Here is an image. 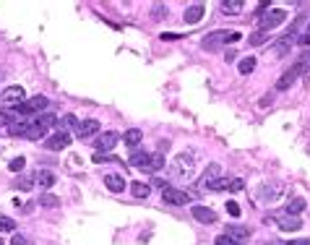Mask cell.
<instances>
[{
  "label": "cell",
  "mask_w": 310,
  "mask_h": 245,
  "mask_svg": "<svg viewBox=\"0 0 310 245\" xmlns=\"http://www.w3.org/2000/svg\"><path fill=\"white\" fill-rule=\"evenodd\" d=\"M24 165H26V159H24V157H16V159H11L8 170H11V172H21V170H24Z\"/></svg>",
  "instance_id": "obj_32"
},
{
  "label": "cell",
  "mask_w": 310,
  "mask_h": 245,
  "mask_svg": "<svg viewBox=\"0 0 310 245\" xmlns=\"http://www.w3.org/2000/svg\"><path fill=\"white\" fill-rule=\"evenodd\" d=\"M219 8H221V13L235 16V13H240V11H242V0H224V3H221Z\"/></svg>",
  "instance_id": "obj_22"
},
{
  "label": "cell",
  "mask_w": 310,
  "mask_h": 245,
  "mask_svg": "<svg viewBox=\"0 0 310 245\" xmlns=\"http://www.w3.org/2000/svg\"><path fill=\"white\" fill-rule=\"evenodd\" d=\"M279 227L284 230V232H297L300 227H302V219L300 216H295V214H279Z\"/></svg>",
  "instance_id": "obj_10"
},
{
  "label": "cell",
  "mask_w": 310,
  "mask_h": 245,
  "mask_svg": "<svg viewBox=\"0 0 310 245\" xmlns=\"http://www.w3.org/2000/svg\"><path fill=\"white\" fill-rule=\"evenodd\" d=\"M44 133H47V128H42L39 123L32 120V123L26 125V130H24V139H29V141H42Z\"/></svg>",
  "instance_id": "obj_16"
},
{
  "label": "cell",
  "mask_w": 310,
  "mask_h": 245,
  "mask_svg": "<svg viewBox=\"0 0 310 245\" xmlns=\"http://www.w3.org/2000/svg\"><path fill=\"white\" fill-rule=\"evenodd\" d=\"M287 245H310V240H290Z\"/></svg>",
  "instance_id": "obj_43"
},
{
  "label": "cell",
  "mask_w": 310,
  "mask_h": 245,
  "mask_svg": "<svg viewBox=\"0 0 310 245\" xmlns=\"http://www.w3.org/2000/svg\"><path fill=\"white\" fill-rule=\"evenodd\" d=\"M307 34H310V24H307Z\"/></svg>",
  "instance_id": "obj_46"
},
{
  "label": "cell",
  "mask_w": 310,
  "mask_h": 245,
  "mask_svg": "<svg viewBox=\"0 0 310 245\" xmlns=\"http://www.w3.org/2000/svg\"><path fill=\"white\" fill-rule=\"evenodd\" d=\"M133 196L136 198H149V193H151V185L149 183H133Z\"/></svg>",
  "instance_id": "obj_25"
},
{
  "label": "cell",
  "mask_w": 310,
  "mask_h": 245,
  "mask_svg": "<svg viewBox=\"0 0 310 245\" xmlns=\"http://www.w3.org/2000/svg\"><path fill=\"white\" fill-rule=\"evenodd\" d=\"M99 120H78V125L73 128L76 130V136L83 141V139H92V136H97V133H99Z\"/></svg>",
  "instance_id": "obj_8"
},
{
  "label": "cell",
  "mask_w": 310,
  "mask_h": 245,
  "mask_svg": "<svg viewBox=\"0 0 310 245\" xmlns=\"http://www.w3.org/2000/svg\"><path fill=\"white\" fill-rule=\"evenodd\" d=\"M227 188L237 193V190H242V188H245V185H242V180H240V177H232V180H230V185H227Z\"/></svg>",
  "instance_id": "obj_35"
},
{
  "label": "cell",
  "mask_w": 310,
  "mask_h": 245,
  "mask_svg": "<svg viewBox=\"0 0 310 245\" xmlns=\"http://www.w3.org/2000/svg\"><path fill=\"white\" fill-rule=\"evenodd\" d=\"M297 42H300V44H310V34H307V32H305V34H302V37H300V39H297Z\"/></svg>",
  "instance_id": "obj_44"
},
{
  "label": "cell",
  "mask_w": 310,
  "mask_h": 245,
  "mask_svg": "<svg viewBox=\"0 0 310 245\" xmlns=\"http://www.w3.org/2000/svg\"><path fill=\"white\" fill-rule=\"evenodd\" d=\"M204 13H206V8H204L201 3H193L190 8H185V16H183V21H185V24H198V21L204 18Z\"/></svg>",
  "instance_id": "obj_13"
},
{
  "label": "cell",
  "mask_w": 310,
  "mask_h": 245,
  "mask_svg": "<svg viewBox=\"0 0 310 245\" xmlns=\"http://www.w3.org/2000/svg\"><path fill=\"white\" fill-rule=\"evenodd\" d=\"M34 123H39L42 128H50V125H55L58 123V118L55 115H50V113H44V115H37V120Z\"/></svg>",
  "instance_id": "obj_31"
},
{
  "label": "cell",
  "mask_w": 310,
  "mask_h": 245,
  "mask_svg": "<svg viewBox=\"0 0 310 245\" xmlns=\"http://www.w3.org/2000/svg\"><path fill=\"white\" fill-rule=\"evenodd\" d=\"M47 104H50V99H47V97L37 94V97H32V99H24L21 104H16V115H24V118L39 115L42 110H47Z\"/></svg>",
  "instance_id": "obj_2"
},
{
  "label": "cell",
  "mask_w": 310,
  "mask_h": 245,
  "mask_svg": "<svg viewBox=\"0 0 310 245\" xmlns=\"http://www.w3.org/2000/svg\"><path fill=\"white\" fill-rule=\"evenodd\" d=\"M58 204H60V198H58V196H52V193L39 196V206H44V209H55Z\"/></svg>",
  "instance_id": "obj_27"
},
{
  "label": "cell",
  "mask_w": 310,
  "mask_h": 245,
  "mask_svg": "<svg viewBox=\"0 0 310 245\" xmlns=\"http://www.w3.org/2000/svg\"><path fill=\"white\" fill-rule=\"evenodd\" d=\"M224 235H230L232 240L242 242V240H248V237H250V230H248V227H242V225H230Z\"/></svg>",
  "instance_id": "obj_18"
},
{
  "label": "cell",
  "mask_w": 310,
  "mask_h": 245,
  "mask_svg": "<svg viewBox=\"0 0 310 245\" xmlns=\"http://www.w3.org/2000/svg\"><path fill=\"white\" fill-rule=\"evenodd\" d=\"M118 141H123V136L118 130H104L102 136L94 141V149L99 151V154H107V151H112L115 146H118Z\"/></svg>",
  "instance_id": "obj_3"
},
{
  "label": "cell",
  "mask_w": 310,
  "mask_h": 245,
  "mask_svg": "<svg viewBox=\"0 0 310 245\" xmlns=\"http://www.w3.org/2000/svg\"><path fill=\"white\" fill-rule=\"evenodd\" d=\"M162 16H167V6L157 3V6H154V18H162Z\"/></svg>",
  "instance_id": "obj_36"
},
{
  "label": "cell",
  "mask_w": 310,
  "mask_h": 245,
  "mask_svg": "<svg viewBox=\"0 0 310 245\" xmlns=\"http://www.w3.org/2000/svg\"><path fill=\"white\" fill-rule=\"evenodd\" d=\"M240 39H242L240 32H214V34L204 37L201 47H204L206 52H214V50H219V47H224V44H235V42H240Z\"/></svg>",
  "instance_id": "obj_1"
},
{
  "label": "cell",
  "mask_w": 310,
  "mask_h": 245,
  "mask_svg": "<svg viewBox=\"0 0 310 245\" xmlns=\"http://www.w3.org/2000/svg\"><path fill=\"white\" fill-rule=\"evenodd\" d=\"M193 216L198 222H204V225H214L216 222V211L209 209V206H193Z\"/></svg>",
  "instance_id": "obj_14"
},
{
  "label": "cell",
  "mask_w": 310,
  "mask_h": 245,
  "mask_svg": "<svg viewBox=\"0 0 310 245\" xmlns=\"http://www.w3.org/2000/svg\"><path fill=\"white\" fill-rule=\"evenodd\" d=\"M16 230V222L6 214H0V232H13Z\"/></svg>",
  "instance_id": "obj_30"
},
{
  "label": "cell",
  "mask_w": 310,
  "mask_h": 245,
  "mask_svg": "<svg viewBox=\"0 0 310 245\" xmlns=\"http://www.w3.org/2000/svg\"><path fill=\"white\" fill-rule=\"evenodd\" d=\"M237 71H240L242 76H250V73L256 71V58H242L240 65H237Z\"/></svg>",
  "instance_id": "obj_23"
},
{
  "label": "cell",
  "mask_w": 310,
  "mask_h": 245,
  "mask_svg": "<svg viewBox=\"0 0 310 245\" xmlns=\"http://www.w3.org/2000/svg\"><path fill=\"white\" fill-rule=\"evenodd\" d=\"M279 193H281V185H279V183H276V185H261V190H258V196L266 198V201H276Z\"/></svg>",
  "instance_id": "obj_20"
},
{
  "label": "cell",
  "mask_w": 310,
  "mask_h": 245,
  "mask_svg": "<svg viewBox=\"0 0 310 245\" xmlns=\"http://www.w3.org/2000/svg\"><path fill=\"white\" fill-rule=\"evenodd\" d=\"M193 167H195V162H193V154L190 151H185V154H177V159L172 162V175L175 177H188L190 172H193Z\"/></svg>",
  "instance_id": "obj_4"
},
{
  "label": "cell",
  "mask_w": 310,
  "mask_h": 245,
  "mask_svg": "<svg viewBox=\"0 0 310 245\" xmlns=\"http://www.w3.org/2000/svg\"><path fill=\"white\" fill-rule=\"evenodd\" d=\"M146 162H149V151H141V149H136V151L130 154V165H133V167L144 170V167H146Z\"/></svg>",
  "instance_id": "obj_21"
},
{
  "label": "cell",
  "mask_w": 310,
  "mask_h": 245,
  "mask_svg": "<svg viewBox=\"0 0 310 245\" xmlns=\"http://www.w3.org/2000/svg\"><path fill=\"white\" fill-rule=\"evenodd\" d=\"M284 18H287V11H281V8H274V11L263 13V16L258 18V26H261L263 32H271L274 26H279V24H281Z\"/></svg>",
  "instance_id": "obj_6"
},
{
  "label": "cell",
  "mask_w": 310,
  "mask_h": 245,
  "mask_svg": "<svg viewBox=\"0 0 310 245\" xmlns=\"http://www.w3.org/2000/svg\"><path fill=\"white\" fill-rule=\"evenodd\" d=\"M216 180H221V167L214 162V165H209V170H206L204 177H201V188H211Z\"/></svg>",
  "instance_id": "obj_12"
},
{
  "label": "cell",
  "mask_w": 310,
  "mask_h": 245,
  "mask_svg": "<svg viewBox=\"0 0 310 245\" xmlns=\"http://www.w3.org/2000/svg\"><path fill=\"white\" fill-rule=\"evenodd\" d=\"M159 37H162V39H167V42H172V39H180V34H175V32H162Z\"/></svg>",
  "instance_id": "obj_40"
},
{
  "label": "cell",
  "mask_w": 310,
  "mask_h": 245,
  "mask_svg": "<svg viewBox=\"0 0 310 245\" xmlns=\"http://www.w3.org/2000/svg\"><path fill=\"white\" fill-rule=\"evenodd\" d=\"M26 99V92H24V86H6L3 92H0V102L3 104H21Z\"/></svg>",
  "instance_id": "obj_7"
},
{
  "label": "cell",
  "mask_w": 310,
  "mask_h": 245,
  "mask_svg": "<svg viewBox=\"0 0 310 245\" xmlns=\"http://www.w3.org/2000/svg\"><path fill=\"white\" fill-rule=\"evenodd\" d=\"M37 180H39V185L50 188V185H55V175L47 172V170H39V172H37Z\"/></svg>",
  "instance_id": "obj_26"
},
{
  "label": "cell",
  "mask_w": 310,
  "mask_h": 245,
  "mask_svg": "<svg viewBox=\"0 0 310 245\" xmlns=\"http://www.w3.org/2000/svg\"><path fill=\"white\" fill-rule=\"evenodd\" d=\"M0 245H3V240H0Z\"/></svg>",
  "instance_id": "obj_47"
},
{
  "label": "cell",
  "mask_w": 310,
  "mask_h": 245,
  "mask_svg": "<svg viewBox=\"0 0 310 245\" xmlns=\"http://www.w3.org/2000/svg\"><path fill=\"white\" fill-rule=\"evenodd\" d=\"M300 211H305V201H302V198H292V201L290 204H287V214H300Z\"/></svg>",
  "instance_id": "obj_28"
},
{
  "label": "cell",
  "mask_w": 310,
  "mask_h": 245,
  "mask_svg": "<svg viewBox=\"0 0 310 245\" xmlns=\"http://www.w3.org/2000/svg\"><path fill=\"white\" fill-rule=\"evenodd\" d=\"M227 211H230V216H240V206L235 201H227Z\"/></svg>",
  "instance_id": "obj_38"
},
{
  "label": "cell",
  "mask_w": 310,
  "mask_h": 245,
  "mask_svg": "<svg viewBox=\"0 0 310 245\" xmlns=\"http://www.w3.org/2000/svg\"><path fill=\"white\" fill-rule=\"evenodd\" d=\"M269 39H271V32H263V29H258V32H256V34H253L248 42H250V44H263V42H269Z\"/></svg>",
  "instance_id": "obj_29"
},
{
  "label": "cell",
  "mask_w": 310,
  "mask_h": 245,
  "mask_svg": "<svg viewBox=\"0 0 310 245\" xmlns=\"http://www.w3.org/2000/svg\"><path fill=\"white\" fill-rule=\"evenodd\" d=\"M104 185H107V190H112V193H123L125 190V180L120 175H104Z\"/></svg>",
  "instance_id": "obj_17"
},
{
  "label": "cell",
  "mask_w": 310,
  "mask_h": 245,
  "mask_svg": "<svg viewBox=\"0 0 310 245\" xmlns=\"http://www.w3.org/2000/svg\"><path fill=\"white\" fill-rule=\"evenodd\" d=\"M68 146H71V136L65 130H58L55 136H50L44 141V149H50V151H60V149H68Z\"/></svg>",
  "instance_id": "obj_9"
},
{
  "label": "cell",
  "mask_w": 310,
  "mask_h": 245,
  "mask_svg": "<svg viewBox=\"0 0 310 245\" xmlns=\"http://www.w3.org/2000/svg\"><path fill=\"white\" fill-rule=\"evenodd\" d=\"M144 141V133H141V128H128L125 133H123V144L128 146V149H133L136 151L138 149V144Z\"/></svg>",
  "instance_id": "obj_11"
},
{
  "label": "cell",
  "mask_w": 310,
  "mask_h": 245,
  "mask_svg": "<svg viewBox=\"0 0 310 245\" xmlns=\"http://www.w3.org/2000/svg\"><path fill=\"white\" fill-rule=\"evenodd\" d=\"M300 76V68H297V65H292V68L290 71H287L279 81H276V89H279V92H284V89H290L292 84H295V78Z\"/></svg>",
  "instance_id": "obj_15"
},
{
  "label": "cell",
  "mask_w": 310,
  "mask_h": 245,
  "mask_svg": "<svg viewBox=\"0 0 310 245\" xmlns=\"http://www.w3.org/2000/svg\"><path fill=\"white\" fill-rule=\"evenodd\" d=\"M295 65L300 68V76H310V52H302Z\"/></svg>",
  "instance_id": "obj_24"
},
{
  "label": "cell",
  "mask_w": 310,
  "mask_h": 245,
  "mask_svg": "<svg viewBox=\"0 0 310 245\" xmlns=\"http://www.w3.org/2000/svg\"><path fill=\"white\" fill-rule=\"evenodd\" d=\"M21 188H24V190H29L32 188V180H29V177H21V183H18Z\"/></svg>",
  "instance_id": "obj_41"
},
{
  "label": "cell",
  "mask_w": 310,
  "mask_h": 245,
  "mask_svg": "<svg viewBox=\"0 0 310 245\" xmlns=\"http://www.w3.org/2000/svg\"><path fill=\"white\" fill-rule=\"evenodd\" d=\"M94 162L97 165H109V162H120V159H115V157H109V154H94Z\"/></svg>",
  "instance_id": "obj_33"
},
{
  "label": "cell",
  "mask_w": 310,
  "mask_h": 245,
  "mask_svg": "<svg viewBox=\"0 0 310 245\" xmlns=\"http://www.w3.org/2000/svg\"><path fill=\"white\" fill-rule=\"evenodd\" d=\"M214 245H240L237 240H232L230 235H219L216 240H214Z\"/></svg>",
  "instance_id": "obj_34"
},
{
  "label": "cell",
  "mask_w": 310,
  "mask_h": 245,
  "mask_svg": "<svg viewBox=\"0 0 310 245\" xmlns=\"http://www.w3.org/2000/svg\"><path fill=\"white\" fill-rule=\"evenodd\" d=\"M11 123V115H6V113H0V125H8Z\"/></svg>",
  "instance_id": "obj_42"
},
{
  "label": "cell",
  "mask_w": 310,
  "mask_h": 245,
  "mask_svg": "<svg viewBox=\"0 0 310 245\" xmlns=\"http://www.w3.org/2000/svg\"><path fill=\"white\" fill-rule=\"evenodd\" d=\"M60 125H63V128H65V125H73V128H76V125H78V120H76V115H65V118L60 120Z\"/></svg>",
  "instance_id": "obj_37"
},
{
  "label": "cell",
  "mask_w": 310,
  "mask_h": 245,
  "mask_svg": "<svg viewBox=\"0 0 310 245\" xmlns=\"http://www.w3.org/2000/svg\"><path fill=\"white\" fill-rule=\"evenodd\" d=\"M11 245H29V240H26L24 235H13V240H11Z\"/></svg>",
  "instance_id": "obj_39"
},
{
  "label": "cell",
  "mask_w": 310,
  "mask_h": 245,
  "mask_svg": "<svg viewBox=\"0 0 310 245\" xmlns=\"http://www.w3.org/2000/svg\"><path fill=\"white\" fill-rule=\"evenodd\" d=\"M164 167V154H149V162H146V167H144V172H157V170H162Z\"/></svg>",
  "instance_id": "obj_19"
},
{
  "label": "cell",
  "mask_w": 310,
  "mask_h": 245,
  "mask_svg": "<svg viewBox=\"0 0 310 245\" xmlns=\"http://www.w3.org/2000/svg\"><path fill=\"white\" fill-rule=\"evenodd\" d=\"M162 201L172 204V206H185V204H190V196L185 190H180V188H175V185H167L162 190Z\"/></svg>",
  "instance_id": "obj_5"
},
{
  "label": "cell",
  "mask_w": 310,
  "mask_h": 245,
  "mask_svg": "<svg viewBox=\"0 0 310 245\" xmlns=\"http://www.w3.org/2000/svg\"><path fill=\"white\" fill-rule=\"evenodd\" d=\"M266 245H287V242H276V240H274V242H266Z\"/></svg>",
  "instance_id": "obj_45"
}]
</instances>
